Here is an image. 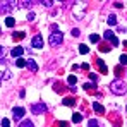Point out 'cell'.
<instances>
[{"instance_id": "cell-25", "label": "cell", "mask_w": 127, "mask_h": 127, "mask_svg": "<svg viewBox=\"0 0 127 127\" xmlns=\"http://www.w3.org/2000/svg\"><path fill=\"white\" fill-rule=\"evenodd\" d=\"M2 127H10V120L9 119H3L2 120Z\"/></svg>"}, {"instance_id": "cell-26", "label": "cell", "mask_w": 127, "mask_h": 127, "mask_svg": "<svg viewBox=\"0 0 127 127\" xmlns=\"http://www.w3.org/2000/svg\"><path fill=\"white\" fill-rule=\"evenodd\" d=\"M79 34H81V31H79L77 28H74V29H72V36H79Z\"/></svg>"}, {"instance_id": "cell-28", "label": "cell", "mask_w": 127, "mask_h": 127, "mask_svg": "<svg viewBox=\"0 0 127 127\" xmlns=\"http://www.w3.org/2000/svg\"><path fill=\"white\" fill-rule=\"evenodd\" d=\"M112 43H113V46H117V45H119V40L113 36V38H112Z\"/></svg>"}, {"instance_id": "cell-8", "label": "cell", "mask_w": 127, "mask_h": 127, "mask_svg": "<svg viewBox=\"0 0 127 127\" xmlns=\"http://www.w3.org/2000/svg\"><path fill=\"white\" fill-rule=\"evenodd\" d=\"M22 53H24V48L22 46H14L12 48V57H21Z\"/></svg>"}, {"instance_id": "cell-10", "label": "cell", "mask_w": 127, "mask_h": 127, "mask_svg": "<svg viewBox=\"0 0 127 127\" xmlns=\"http://www.w3.org/2000/svg\"><path fill=\"white\" fill-rule=\"evenodd\" d=\"M62 103L64 105H69V106H74L76 105V100H74V98H64Z\"/></svg>"}, {"instance_id": "cell-30", "label": "cell", "mask_w": 127, "mask_h": 127, "mask_svg": "<svg viewBox=\"0 0 127 127\" xmlns=\"http://www.w3.org/2000/svg\"><path fill=\"white\" fill-rule=\"evenodd\" d=\"M59 126L60 127H67V124H65V122H59Z\"/></svg>"}, {"instance_id": "cell-31", "label": "cell", "mask_w": 127, "mask_h": 127, "mask_svg": "<svg viewBox=\"0 0 127 127\" xmlns=\"http://www.w3.org/2000/svg\"><path fill=\"white\" fill-rule=\"evenodd\" d=\"M2 55H3V48L0 46V57H2Z\"/></svg>"}, {"instance_id": "cell-15", "label": "cell", "mask_w": 127, "mask_h": 127, "mask_svg": "<svg viewBox=\"0 0 127 127\" xmlns=\"http://www.w3.org/2000/svg\"><path fill=\"white\" fill-rule=\"evenodd\" d=\"M108 24H110V26H115V24H117V17H115L113 14L108 16Z\"/></svg>"}, {"instance_id": "cell-29", "label": "cell", "mask_w": 127, "mask_h": 127, "mask_svg": "<svg viewBox=\"0 0 127 127\" xmlns=\"http://www.w3.org/2000/svg\"><path fill=\"white\" fill-rule=\"evenodd\" d=\"M89 79H91V81H96V76H95V74L91 72V74H89Z\"/></svg>"}, {"instance_id": "cell-11", "label": "cell", "mask_w": 127, "mask_h": 127, "mask_svg": "<svg viewBox=\"0 0 127 127\" xmlns=\"http://www.w3.org/2000/svg\"><path fill=\"white\" fill-rule=\"evenodd\" d=\"M93 108H95V112H98V113H105V108L100 105V103H96V101L93 103Z\"/></svg>"}, {"instance_id": "cell-9", "label": "cell", "mask_w": 127, "mask_h": 127, "mask_svg": "<svg viewBox=\"0 0 127 127\" xmlns=\"http://www.w3.org/2000/svg\"><path fill=\"white\" fill-rule=\"evenodd\" d=\"M96 64H98V67H100V72H103V74H106V72H108V69H106L105 62H103L101 59H96Z\"/></svg>"}, {"instance_id": "cell-23", "label": "cell", "mask_w": 127, "mask_h": 127, "mask_svg": "<svg viewBox=\"0 0 127 127\" xmlns=\"http://www.w3.org/2000/svg\"><path fill=\"white\" fill-rule=\"evenodd\" d=\"M24 34H26V33H16V34H14V40H22Z\"/></svg>"}, {"instance_id": "cell-6", "label": "cell", "mask_w": 127, "mask_h": 127, "mask_svg": "<svg viewBox=\"0 0 127 127\" xmlns=\"http://www.w3.org/2000/svg\"><path fill=\"white\" fill-rule=\"evenodd\" d=\"M26 65H28V69H29L31 72H38V64L34 62L33 59H28V60H26Z\"/></svg>"}, {"instance_id": "cell-17", "label": "cell", "mask_w": 127, "mask_h": 127, "mask_svg": "<svg viewBox=\"0 0 127 127\" xmlns=\"http://www.w3.org/2000/svg\"><path fill=\"white\" fill-rule=\"evenodd\" d=\"M89 41L91 43H98L100 41V36H98V34H91V36H89Z\"/></svg>"}, {"instance_id": "cell-5", "label": "cell", "mask_w": 127, "mask_h": 127, "mask_svg": "<svg viewBox=\"0 0 127 127\" xmlns=\"http://www.w3.org/2000/svg\"><path fill=\"white\" fill-rule=\"evenodd\" d=\"M31 45H33V48H41L43 46V38L40 34H36V36L31 40Z\"/></svg>"}, {"instance_id": "cell-24", "label": "cell", "mask_w": 127, "mask_h": 127, "mask_svg": "<svg viewBox=\"0 0 127 127\" xmlns=\"http://www.w3.org/2000/svg\"><path fill=\"white\" fill-rule=\"evenodd\" d=\"M103 36H105V40H112V38H113V33H112V31H106Z\"/></svg>"}, {"instance_id": "cell-2", "label": "cell", "mask_w": 127, "mask_h": 127, "mask_svg": "<svg viewBox=\"0 0 127 127\" xmlns=\"http://www.w3.org/2000/svg\"><path fill=\"white\" fill-rule=\"evenodd\" d=\"M48 41H50V45H52V46H59V45H62V41H64V33H62V31H55V33H52Z\"/></svg>"}, {"instance_id": "cell-12", "label": "cell", "mask_w": 127, "mask_h": 127, "mask_svg": "<svg viewBox=\"0 0 127 127\" xmlns=\"http://www.w3.org/2000/svg\"><path fill=\"white\" fill-rule=\"evenodd\" d=\"M81 120H83V115H81V113H74V115H72V122H74V124H79Z\"/></svg>"}, {"instance_id": "cell-4", "label": "cell", "mask_w": 127, "mask_h": 127, "mask_svg": "<svg viewBox=\"0 0 127 127\" xmlns=\"http://www.w3.org/2000/svg\"><path fill=\"white\" fill-rule=\"evenodd\" d=\"M24 113H26V110H24L22 106H16V108L12 110V117H14L16 120H19V119H22V117H24Z\"/></svg>"}, {"instance_id": "cell-27", "label": "cell", "mask_w": 127, "mask_h": 127, "mask_svg": "<svg viewBox=\"0 0 127 127\" xmlns=\"http://www.w3.org/2000/svg\"><path fill=\"white\" fill-rule=\"evenodd\" d=\"M43 5H45V7H50V5H52V3H53V2H50V0H45V2H41Z\"/></svg>"}, {"instance_id": "cell-22", "label": "cell", "mask_w": 127, "mask_h": 127, "mask_svg": "<svg viewBox=\"0 0 127 127\" xmlns=\"http://www.w3.org/2000/svg\"><path fill=\"white\" fill-rule=\"evenodd\" d=\"M34 19H36V14H34V12H29V14H28V21H34Z\"/></svg>"}, {"instance_id": "cell-14", "label": "cell", "mask_w": 127, "mask_h": 127, "mask_svg": "<svg viewBox=\"0 0 127 127\" xmlns=\"http://www.w3.org/2000/svg\"><path fill=\"white\" fill-rule=\"evenodd\" d=\"M19 127H34V124H33L31 120H22Z\"/></svg>"}, {"instance_id": "cell-21", "label": "cell", "mask_w": 127, "mask_h": 127, "mask_svg": "<svg viewBox=\"0 0 127 127\" xmlns=\"http://www.w3.org/2000/svg\"><path fill=\"white\" fill-rule=\"evenodd\" d=\"M79 52H81V53H88V52H89V48H88L86 45H81V46H79Z\"/></svg>"}, {"instance_id": "cell-1", "label": "cell", "mask_w": 127, "mask_h": 127, "mask_svg": "<svg viewBox=\"0 0 127 127\" xmlns=\"http://www.w3.org/2000/svg\"><path fill=\"white\" fill-rule=\"evenodd\" d=\"M110 91L113 93V95H124L127 91L126 84H124V81H120V79H115V81H112V84H110Z\"/></svg>"}, {"instance_id": "cell-16", "label": "cell", "mask_w": 127, "mask_h": 127, "mask_svg": "<svg viewBox=\"0 0 127 127\" xmlns=\"http://www.w3.org/2000/svg\"><path fill=\"white\" fill-rule=\"evenodd\" d=\"M67 83H69V84H76V83H77V77H76V76H69V77H67Z\"/></svg>"}, {"instance_id": "cell-13", "label": "cell", "mask_w": 127, "mask_h": 127, "mask_svg": "<svg viewBox=\"0 0 127 127\" xmlns=\"http://www.w3.org/2000/svg\"><path fill=\"white\" fill-rule=\"evenodd\" d=\"M14 24H16V19H14V17H7V19H5V26H9V28H12Z\"/></svg>"}, {"instance_id": "cell-3", "label": "cell", "mask_w": 127, "mask_h": 127, "mask_svg": "<svg viewBox=\"0 0 127 127\" xmlns=\"http://www.w3.org/2000/svg\"><path fill=\"white\" fill-rule=\"evenodd\" d=\"M31 112H33V113H36V115L45 113V112H46V105L41 103V101H40V103H34V105L31 106Z\"/></svg>"}, {"instance_id": "cell-19", "label": "cell", "mask_w": 127, "mask_h": 127, "mask_svg": "<svg viewBox=\"0 0 127 127\" xmlns=\"http://www.w3.org/2000/svg\"><path fill=\"white\" fill-rule=\"evenodd\" d=\"M16 65H17V67H24V65H26V60H24V59H17V60H16Z\"/></svg>"}, {"instance_id": "cell-20", "label": "cell", "mask_w": 127, "mask_h": 127, "mask_svg": "<svg viewBox=\"0 0 127 127\" xmlns=\"http://www.w3.org/2000/svg\"><path fill=\"white\" fill-rule=\"evenodd\" d=\"M120 64L122 65H127V53H122L120 55Z\"/></svg>"}, {"instance_id": "cell-7", "label": "cell", "mask_w": 127, "mask_h": 127, "mask_svg": "<svg viewBox=\"0 0 127 127\" xmlns=\"http://www.w3.org/2000/svg\"><path fill=\"white\" fill-rule=\"evenodd\" d=\"M14 7V2H3L2 5H0V12H7V10H10Z\"/></svg>"}, {"instance_id": "cell-18", "label": "cell", "mask_w": 127, "mask_h": 127, "mask_svg": "<svg viewBox=\"0 0 127 127\" xmlns=\"http://www.w3.org/2000/svg\"><path fill=\"white\" fill-rule=\"evenodd\" d=\"M88 127H100V124H98V122H96L95 119H91V120L88 122Z\"/></svg>"}]
</instances>
